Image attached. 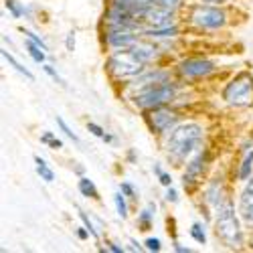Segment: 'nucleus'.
I'll use <instances>...</instances> for the list:
<instances>
[{"mask_svg":"<svg viewBox=\"0 0 253 253\" xmlns=\"http://www.w3.org/2000/svg\"><path fill=\"white\" fill-rule=\"evenodd\" d=\"M144 245H146V249H148V251H160V249H162L160 239H154V237L146 239V241H144Z\"/></svg>","mask_w":253,"mask_h":253,"instance_id":"26","label":"nucleus"},{"mask_svg":"<svg viewBox=\"0 0 253 253\" xmlns=\"http://www.w3.org/2000/svg\"><path fill=\"white\" fill-rule=\"evenodd\" d=\"M215 211H217V235L231 249H239L243 245V231H241L239 219L235 215L233 203L225 201Z\"/></svg>","mask_w":253,"mask_h":253,"instance_id":"2","label":"nucleus"},{"mask_svg":"<svg viewBox=\"0 0 253 253\" xmlns=\"http://www.w3.org/2000/svg\"><path fill=\"white\" fill-rule=\"evenodd\" d=\"M79 193L83 195V197H91V199H99V193H97V188H95V184L89 180V178H79Z\"/></svg>","mask_w":253,"mask_h":253,"instance_id":"18","label":"nucleus"},{"mask_svg":"<svg viewBox=\"0 0 253 253\" xmlns=\"http://www.w3.org/2000/svg\"><path fill=\"white\" fill-rule=\"evenodd\" d=\"M136 33L132 29H124V27H112L108 33V45L114 49H130L136 43Z\"/></svg>","mask_w":253,"mask_h":253,"instance_id":"10","label":"nucleus"},{"mask_svg":"<svg viewBox=\"0 0 253 253\" xmlns=\"http://www.w3.org/2000/svg\"><path fill=\"white\" fill-rule=\"evenodd\" d=\"M35 164H37V174L43 178L45 182H53L55 180V172L49 168V164L41 158V156H35Z\"/></svg>","mask_w":253,"mask_h":253,"instance_id":"17","label":"nucleus"},{"mask_svg":"<svg viewBox=\"0 0 253 253\" xmlns=\"http://www.w3.org/2000/svg\"><path fill=\"white\" fill-rule=\"evenodd\" d=\"M130 51L142 61V63H150L152 59H156L158 55V49L150 43H144V41H136V43L130 47Z\"/></svg>","mask_w":253,"mask_h":253,"instance_id":"13","label":"nucleus"},{"mask_svg":"<svg viewBox=\"0 0 253 253\" xmlns=\"http://www.w3.org/2000/svg\"><path fill=\"white\" fill-rule=\"evenodd\" d=\"M27 51H29V55L33 57L35 63H45V57H47V55H45V49L41 47V45H37L35 41H31V39L27 41Z\"/></svg>","mask_w":253,"mask_h":253,"instance_id":"19","label":"nucleus"},{"mask_svg":"<svg viewBox=\"0 0 253 253\" xmlns=\"http://www.w3.org/2000/svg\"><path fill=\"white\" fill-rule=\"evenodd\" d=\"M120 191L126 195V197H136V191H134V186L130 182H122L120 184Z\"/></svg>","mask_w":253,"mask_h":253,"instance_id":"30","label":"nucleus"},{"mask_svg":"<svg viewBox=\"0 0 253 253\" xmlns=\"http://www.w3.org/2000/svg\"><path fill=\"white\" fill-rule=\"evenodd\" d=\"M191 23L201 29H221L227 23V16L217 6H195L191 10Z\"/></svg>","mask_w":253,"mask_h":253,"instance_id":"6","label":"nucleus"},{"mask_svg":"<svg viewBox=\"0 0 253 253\" xmlns=\"http://www.w3.org/2000/svg\"><path fill=\"white\" fill-rule=\"evenodd\" d=\"M203 2H213V4H219V2H225V0H203Z\"/></svg>","mask_w":253,"mask_h":253,"instance_id":"41","label":"nucleus"},{"mask_svg":"<svg viewBox=\"0 0 253 253\" xmlns=\"http://www.w3.org/2000/svg\"><path fill=\"white\" fill-rule=\"evenodd\" d=\"M176 33H178V29L174 25H170V27H152L148 31H144L142 35L150 37V39H168V37H174Z\"/></svg>","mask_w":253,"mask_h":253,"instance_id":"15","label":"nucleus"},{"mask_svg":"<svg viewBox=\"0 0 253 253\" xmlns=\"http://www.w3.org/2000/svg\"><path fill=\"white\" fill-rule=\"evenodd\" d=\"M166 201H168V203H176V201H178V193L174 191L172 186H168V191H166Z\"/></svg>","mask_w":253,"mask_h":253,"instance_id":"33","label":"nucleus"},{"mask_svg":"<svg viewBox=\"0 0 253 253\" xmlns=\"http://www.w3.org/2000/svg\"><path fill=\"white\" fill-rule=\"evenodd\" d=\"M251 170H253V150L247 152V156H245L243 162H241V168H239V180H249V178H251Z\"/></svg>","mask_w":253,"mask_h":253,"instance_id":"21","label":"nucleus"},{"mask_svg":"<svg viewBox=\"0 0 253 253\" xmlns=\"http://www.w3.org/2000/svg\"><path fill=\"white\" fill-rule=\"evenodd\" d=\"M87 130H89L93 136L101 138V140H103V136H105V132H103V128H101V126H97V124H93V122H89V124H87Z\"/></svg>","mask_w":253,"mask_h":253,"instance_id":"27","label":"nucleus"},{"mask_svg":"<svg viewBox=\"0 0 253 253\" xmlns=\"http://www.w3.org/2000/svg\"><path fill=\"white\" fill-rule=\"evenodd\" d=\"M49 146H51L53 150H59V148H63V142H61L59 138H51V140H49Z\"/></svg>","mask_w":253,"mask_h":253,"instance_id":"37","label":"nucleus"},{"mask_svg":"<svg viewBox=\"0 0 253 253\" xmlns=\"http://www.w3.org/2000/svg\"><path fill=\"white\" fill-rule=\"evenodd\" d=\"M207 201H209V205H211V207H215V209H217L221 203H225L221 182H217V180L211 182V186L207 188Z\"/></svg>","mask_w":253,"mask_h":253,"instance_id":"14","label":"nucleus"},{"mask_svg":"<svg viewBox=\"0 0 253 253\" xmlns=\"http://www.w3.org/2000/svg\"><path fill=\"white\" fill-rule=\"evenodd\" d=\"M114 203H116V211H118V215H120L122 219L128 217V205H126V199H124V193H122V191L114 195Z\"/></svg>","mask_w":253,"mask_h":253,"instance_id":"22","label":"nucleus"},{"mask_svg":"<svg viewBox=\"0 0 253 253\" xmlns=\"http://www.w3.org/2000/svg\"><path fill=\"white\" fill-rule=\"evenodd\" d=\"M136 4H140V6H148V4H154L156 0H134Z\"/></svg>","mask_w":253,"mask_h":253,"instance_id":"38","label":"nucleus"},{"mask_svg":"<svg viewBox=\"0 0 253 253\" xmlns=\"http://www.w3.org/2000/svg\"><path fill=\"white\" fill-rule=\"evenodd\" d=\"M215 65L207 59H186L180 63V73L184 77H191V79H199L205 77L209 73H213Z\"/></svg>","mask_w":253,"mask_h":253,"instance_id":"9","label":"nucleus"},{"mask_svg":"<svg viewBox=\"0 0 253 253\" xmlns=\"http://www.w3.org/2000/svg\"><path fill=\"white\" fill-rule=\"evenodd\" d=\"M150 122H152V128H154L158 134H166V132H172V130L176 128L178 116H176L172 110L158 105V108H154L152 114H150Z\"/></svg>","mask_w":253,"mask_h":253,"instance_id":"8","label":"nucleus"},{"mask_svg":"<svg viewBox=\"0 0 253 253\" xmlns=\"http://www.w3.org/2000/svg\"><path fill=\"white\" fill-rule=\"evenodd\" d=\"M223 99L235 108H249L253 103V75L243 71L231 79L223 89Z\"/></svg>","mask_w":253,"mask_h":253,"instance_id":"3","label":"nucleus"},{"mask_svg":"<svg viewBox=\"0 0 253 253\" xmlns=\"http://www.w3.org/2000/svg\"><path fill=\"white\" fill-rule=\"evenodd\" d=\"M239 215L247 225H253V176L251 180H247L239 197Z\"/></svg>","mask_w":253,"mask_h":253,"instance_id":"11","label":"nucleus"},{"mask_svg":"<svg viewBox=\"0 0 253 253\" xmlns=\"http://www.w3.org/2000/svg\"><path fill=\"white\" fill-rule=\"evenodd\" d=\"M65 47H67L69 53L75 51V33H69V35H67V39H65Z\"/></svg>","mask_w":253,"mask_h":253,"instance_id":"32","label":"nucleus"},{"mask_svg":"<svg viewBox=\"0 0 253 253\" xmlns=\"http://www.w3.org/2000/svg\"><path fill=\"white\" fill-rule=\"evenodd\" d=\"M23 33L27 35V39H31V41H35V43H37V45H41V47H43L45 51H49V47H47V45L43 43V39H41L39 35H35V33H31V31H25V29H23Z\"/></svg>","mask_w":253,"mask_h":253,"instance_id":"29","label":"nucleus"},{"mask_svg":"<svg viewBox=\"0 0 253 253\" xmlns=\"http://www.w3.org/2000/svg\"><path fill=\"white\" fill-rule=\"evenodd\" d=\"M0 53H2L4 61H8V63H10V65H12V67H14V69H16V71H18L20 75H25V77H27V79H31V81L35 79V75H33V73H31V71H29L27 67H23V65H20V63H18V61H16V59H14V57H12V55H10V53H8L6 49H2V51H0Z\"/></svg>","mask_w":253,"mask_h":253,"instance_id":"20","label":"nucleus"},{"mask_svg":"<svg viewBox=\"0 0 253 253\" xmlns=\"http://www.w3.org/2000/svg\"><path fill=\"white\" fill-rule=\"evenodd\" d=\"M144 65L130 49H122L118 53H114L108 61V69L116 79H126V77H136L144 71Z\"/></svg>","mask_w":253,"mask_h":253,"instance_id":"4","label":"nucleus"},{"mask_svg":"<svg viewBox=\"0 0 253 253\" xmlns=\"http://www.w3.org/2000/svg\"><path fill=\"white\" fill-rule=\"evenodd\" d=\"M158 178H160V184H162V186H166V188L172 184V178H170V174H166V172H160V174H158Z\"/></svg>","mask_w":253,"mask_h":253,"instance_id":"34","label":"nucleus"},{"mask_svg":"<svg viewBox=\"0 0 253 253\" xmlns=\"http://www.w3.org/2000/svg\"><path fill=\"white\" fill-rule=\"evenodd\" d=\"M174 95H176V89L172 83L162 81L158 85H150L138 95H134V103L142 110H154L158 105H164L170 99H174Z\"/></svg>","mask_w":253,"mask_h":253,"instance_id":"5","label":"nucleus"},{"mask_svg":"<svg viewBox=\"0 0 253 253\" xmlns=\"http://www.w3.org/2000/svg\"><path fill=\"white\" fill-rule=\"evenodd\" d=\"M57 124H59V128H61L63 132H65V136H69V138H71L73 142H79V136H77L75 132H71V128H69V126L65 124V120H63V118H59V116H57Z\"/></svg>","mask_w":253,"mask_h":253,"instance_id":"24","label":"nucleus"},{"mask_svg":"<svg viewBox=\"0 0 253 253\" xmlns=\"http://www.w3.org/2000/svg\"><path fill=\"white\" fill-rule=\"evenodd\" d=\"M203 142V128L199 124H180L170 132L166 140V150L174 160H184L186 156H191Z\"/></svg>","mask_w":253,"mask_h":253,"instance_id":"1","label":"nucleus"},{"mask_svg":"<svg viewBox=\"0 0 253 253\" xmlns=\"http://www.w3.org/2000/svg\"><path fill=\"white\" fill-rule=\"evenodd\" d=\"M4 4H6V8L12 12V16H14V18H18L20 14H23V8H20V6H16V2H14V0H6Z\"/></svg>","mask_w":253,"mask_h":253,"instance_id":"28","label":"nucleus"},{"mask_svg":"<svg viewBox=\"0 0 253 253\" xmlns=\"http://www.w3.org/2000/svg\"><path fill=\"white\" fill-rule=\"evenodd\" d=\"M174 249L180 251V253H188V251H191V249H186V247H182V245H178V243H174Z\"/></svg>","mask_w":253,"mask_h":253,"instance_id":"39","label":"nucleus"},{"mask_svg":"<svg viewBox=\"0 0 253 253\" xmlns=\"http://www.w3.org/2000/svg\"><path fill=\"white\" fill-rule=\"evenodd\" d=\"M142 20L150 27H170L174 23V10L160 4H148L144 6Z\"/></svg>","mask_w":253,"mask_h":253,"instance_id":"7","label":"nucleus"},{"mask_svg":"<svg viewBox=\"0 0 253 253\" xmlns=\"http://www.w3.org/2000/svg\"><path fill=\"white\" fill-rule=\"evenodd\" d=\"M89 235H91V233H89L87 227H79V229H77V237H79V239L85 241V239H89Z\"/></svg>","mask_w":253,"mask_h":253,"instance_id":"35","label":"nucleus"},{"mask_svg":"<svg viewBox=\"0 0 253 253\" xmlns=\"http://www.w3.org/2000/svg\"><path fill=\"white\" fill-rule=\"evenodd\" d=\"M43 69H45V71H47V73H49V75H51V77H53V79H55V81H59V83H63V81H61V77H59V75H57V71H55V69H53V67H51V65H45V67H43Z\"/></svg>","mask_w":253,"mask_h":253,"instance_id":"36","label":"nucleus"},{"mask_svg":"<svg viewBox=\"0 0 253 253\" xmlns=\"http://www.w3.org/2000/svg\"><path fill=\"white\" fill-rule=\"evenodd\" d=\"M154 211H156V205L154 203H148V207H146L140 217H138V225H140V231H148L150 225H152V219H154Z\"/></svg>","mask_w":253,"mask_h":253,"instance_id":"16","label":"nucleus"},{"mask_svg":"<svg viewBox=\"0 0 253 253\" xmlns=\"http://www.w3.org/2000/svg\"><path fill=\"white\" fill-rule=\"evenodd\" d=\"M156 4L166 6V8H170V10H176L182 4V0H156Z\"/></svg>","mask_w":253,"mask_h":253,"instance_id":"25","label":"nucleus"},{"mask_svg":"<svg viewBox=\"0 0 253 253\" xmlns=\"http://www.w3.org/2000/svg\"><path fill=\"white\" fill-rule=\"evenodd\" d=\"M191 237H193L197 243H201V245L207 243V235H205V229H203L201 223H193V227H191Z\"/></svg>","mask_w":253,"mask_h":253,"instance_id":"23","label":"nucleus"},{"mask_svg":"<svg viewBox=\"0 0 253 253\" xmlns=\"http://www.w3.org/2000/svg\"><path fill=\"white\" fill-rule=\"evenodd\" d=\"M203 170H205L203 154H197V156H195L191 162L186 164V172H184V176H182V184H184V188H191V186H195V184L201 180Z\"/></svg>","mask_w":253,"mask_h":253,"instance_id":"12","label":"nucleus"},{"mask_svg":"<svg viewBox=\"0 0 253 253\" xmlns=\"http://www.w3.org/2000/svg\"><path fill=\"white\" fill-rule=\"evenodd\" d=\"M110 249H112V251H116V253H122V251H124L122 247H118V245H114V243H110Z\"/></svg>","mask_w":253,"mask_h":253,"instance_id":"40","label":"nucleus"},{"mask_svg":"<svg viewBox=\"0 0 253 253\" xmlns=\"http://www.w3.org/2000/svg\"><path fill=\"white\" fill-rule=\"evenodd\" d=\"M79 217H81V221L85 223V227L89 229V233H91V237H97V231L93 229V225H91V221H89V217L85 215V213H79Z\"/></svg>","mask_w":253,"mask_h":253,"instance_id":"31","label":"nucleus"}]
</instances>
